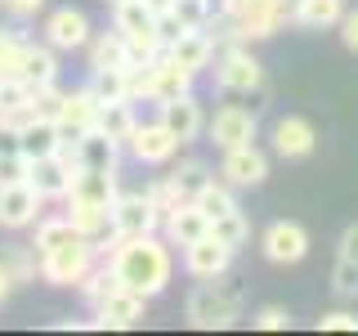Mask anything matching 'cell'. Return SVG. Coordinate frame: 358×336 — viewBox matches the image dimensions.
<instances>
[{"instance_id": "obj_1", "label": "cell", "mask_w": 358, "mask_h": 336, "mask_svg": "<svg viewBox=\"0 0 358 336\" xmlns=\"http://www.w3.org/2000/svg\"><path fill=\"white\" fill-rule=\"evenodd\" d=\"M112 274L126 291H139L143 300L162 296L171 287L175 260H171V242H162L157 233H139V238H112V246H103Z\"/></svg>"}, {"instance_id": "obj_2", "label": "cell", "mask_w": 358, "mask_h": 336, "mask_svg": "<svg viewBox=\"0 0 358 336\" xmlns=\"http://www.w3.org/2000/svg\"><path fill=\"white\" fill-rule=\"evenodd\" d=\"M188 323L201 332H215V328H233L238 323V314H242V291L238 287H224L215 283V278H201V283L188 291Z\"/></svg>"}, {"instance_id": "obj_3", "label": "cell", "mask_w": 358, "mask_h": 336, "mask_svg": "<svg viewBox=\"0 0 358 336\" xmlns=\"http://www.w3.org/2000/svg\"><path fill=\"white\" fill-rule=\"evenodd\" d=\"M90 265H94V242L76 233V238H67L41 255V278L50 287H76L90 274Z\"/></svg>"}, {"instance_id": "obj_4", "label": "cell", "mask_w": 358, "mask_h": 336, "mask_svg": "<svg viewBox=\"0 0 358 336\" xmlns=\"http://www.w3.org/2000/svg\"><path fill=\"white\" fill-rule=\"evenodd\" d=\"M215 81H220V90H229V94H255V90L264 85V67L242 41H233V45H224L220 59H215Z\"/></svg>"}, {"instance_id": "obj_5", "label": "cell", "mask_w": 358, "mask_h": 336, "mask_svg": "<svg viewBox=\"0 0 358 336\" xmlns=\"http://www.w3.org/2000/svg\"><path fill=\"white\" fill-rule=\"evenodd\" d=\"M206 134H210V144H215L220 153L246 148V144H255V112L242 108V104H224L215 117L206 121Z\"/></svg>"}, {"instance_id": "obj_6", "label": "cell", "mask_w": 358, "mask_h": 336, "mask_svg": "<svg viewBox=\"0 0 358 336\" xmlns=\"http://www.w3.org/2000/svg\"><path fill=\"white\" fill-rule=\"evenodd\" d=\"M157 206L148 202V193H117L112 202V238H139V233H157Z\"/></svg>"}, {"instance_id": "obj_7", "label": "cell", "mask_w": 358, "mask_h": 336, "mask_svg": "<svg viewBox=\"0 0 358 336\" xmlns=\"http://www.w3.org/2000/svg\"><path fill=\"white\" fill-rule=\"evenodd\" d=\"M41 206H45V197L27 184V179L0 184V229H9V233L31 229V224L41 220Z\"/></svg>"}, {"instance_id": "obj_8", "label": "cell", "mask_w": 358, "mask_h": 336, "mask_svg": "<svg viewBox=\"0 0 358 336\" xmlns=\"http://www.w3.org/2000/svg\"><path fill=\"white\" fill-rule=\"evenodd\" d=\"M63 153L72 157L76 171H117V162H121V144L112 139L108 130H99V126H90L81 139L67 144Z\"/></svg>"}, {"instance_id": "obj_9", "label": "cell", "mask_w": 358, "mask_h": 336, "mask_svg": "<svg viewBox=\"0 0 358 336\" xmlns=\"http://www.w3.org/2000/svg\"><path fill=\"white\" fill-rule=\"evenodd\" d=\"M260 251H264V260H273V265H300L309 255V233L300 229L296 220H273L260 233Z\"/></svg>"}, {"instance_id": "obj_10", "label": "cell", "mask_w": 358, "mask_h": 336, "mask_svg": "<svg viewBox=\"0 0 358 336\" xmlns=\"http://www.w3.org/2000/svg\"><path fill=\"white\" fill-rule=\"evenodd\" d=\"M99 99L94 90L81 85V90H63V108H59V134H63V148L67 144H76L90 126H99Z\"/></svg>"}, {"instance_id": "obj_11", "label": "cell", "mask_w": 358, "mask_h": 336, "mask_svg": "<svg viewBox=\"0 0 358 336\" xmlns=\"http://www.w3.org/2000/svg\"><path fill=\"white\" fill-rule=\"evenodd\" d=\"M126 148L139 157V162H148V166H166L179 153V139H175V130L157 117V121H139V126L130 130Z\"/></svg>"}, {"instance_id": "obj_12", "label": "cell", "mask_w": 358, "mask_h": 336, "mask_svg": "<svg viewBox=\"0 0 358 336\" xmlns=\"http://www.w3.org/2000/svg\"><path fill=\"white\" fill-rule=\"evenodd\" d=\"M72 171H76L72 157L59 148V153H50V157H31L27 184L36 188L45 202H63V197H67V184H72Z\"/></svg>"}, {"instance_id": "obj_13", "label": "cell", "mask_w": 358, "mask_h": 336, "mask_svg": "<svg viewBox=\"0 0 358 336\" xmlns=\"http://www.w3.org/2000/svg\"><path fill=\"white\" fill-rule=\"evenodd\" d=\"M41 31H45V45H50L54 54L59 50H85V41L94 36V31H90V18L81 14V9H72V5L50 9Z\"/></svg>"}, {"instance_id": "obj_14", "label": "cell", "mask_w": 358, "mask_h": 336, "mask_svg": "<svg viewBox=\"0 0 358 336\" xmlns=\"http://www.w3.org/2000/svg\"><path fill=\"white\" fill-rule=\"evenodd\" d=\"M143 309H148V300L139 296V291H126V287H117L112 296H103L94 305V323L90 328H139L143 323Z\"/></svg>"}, {"instance_id": "obj_15", "label": "cell", "mask_w": 358, "mask_h": 336, "mask_svg": "<svg viewBox=\"0 0 358 336\" xmlns=\"http://www.w3.org/2000/svg\"><path fill=\"white\" fill-rule=\"evenodd\" d=\"M220 175L229 188H255L268 179V157L255 148V144H246V148H229L220 162Z\"/></svg>"}, {"instance_id": "obj_16", "label": "cell", "mask_w": 358, "mask_h": 336, "mask_svg": "<svg viewBox=\"0 0 358 336\" xmlns=\"http://www.w3.org/2000/svg\"><path fill=\"white\" fill-rule=\"evenodd\" d=\"M215 36H210L206 27H188V31H179V36L166 45V59L171 63H179L184 72H201V67H210V59H215Z\"/></svg>"}, {"instance_id": "obj_17", "label": "cell", "mask_w": 358, "mask_h": 336, "mask_svg": "<svg viewBox=\"0 0 358 336\" xmlns=\"http://www.w3.org/2000/svg\"><path fill=\"white\" fill-rule=\"evenodd\" d=\"M229 265H233V246H224L215 233H206V238L184 246V269L193 278H220Z\"/></svg>"}, {"instance_id": "obj_18", "label": "cell", "mask_w": 358, "mask_h": 336, "mask_svg": "<svg viewBox=\"0 0 358 336\" xmlns=\"http://www.w3.org/2000/svg\"><path fill=\"white\" fill-rule=\"evenodd\" d=\"M313 148H318V130H313L305 117H282L273 126V153L278 157H287V162H305Z\"/></svg>"}, {"instance_id": "obj_19", "label": "cell", "mask_w": 358, "mask_h": 336, "mask_svg": "<svg viewBox=\"0 0 358 336\" xmlns=\"http://www.w3.org/2000/svg\"><path fill=\"white\" fill-rule=\"evenodd\" d=\"M157 108H162V121L175 130L179 144H193L197 134L206 130V117H201V104L193 99V90L179 94V99H171V104H157Z\"/></svg>"}, {"instance_id": "obj_20", "label": "cell", "mask_w": 358, "mask_h": 336, "mask_svg": "<svg viewBox=\"0 0 358 336\" xmlns=\"http://www.w3.org/2000/svg\"><path fill=\"white\" fill-rule=\"evenodd\" d=\"M117 171H72V184H67L63 202H99V206H112L117 202Z\"/></svg>"}, {"instance_id": "obj_21", "label": "cell", "mask_w": 358, "mask_h": 336, "mask_svg": "<svg viewBox=\"0 0 358 336\" xmlns=\"http://www.w3.org/2000/svg\"><path fill=\"white\" fill-rule=\"evenodd\" d=\"M162 229H166V242H171V246H188V242H197V238L210 233V220L201 216L193 202H179L175 211L162 216Z\"/></svg>"}, {"instance_id": "obj_22", "label": "cell", "mask_w": 358, "mask_h": 336, "mask_svg": "<svg viewBox=\"0 0 358 336\" xmlns=\"http://www.w3.org/2000/svg\"><path fill=\"white\" fill-rule=\"evenodd\" d=\"M18 148L22 157H50V153H59L63 148V134H59V121H50V117H31V121H22L18 126Z\"/></svg>"}, {"instance_id": "obj_23", "label": "cell", "mask_w": 358, "mask_h": 336, "mask_svg": "<svg viewBox=\"0 0 358 336\" xmlns=\"http://www.w3.org/2000/svg\"><path fill=\"white\" fill-rule=\"evenodd\" d=\"M345 18V0H291V27L322 31V27H341Z\"/></svg>"}, {"instance_id": "obj_24", "label": "cell", "mask_w": 358, "mask_h": 336, "mask_svg": "<svg viewBox=\"0 0 358 336\" xmlns=\"http://www.w3.org/2000/svg\"><path fill=\"white\" fill-rule=\"evenodd\" d=\"M63 216L72 220V229L81 233V238H90L94 246L112 233V206H99V202H67Z\"/></svg>"}, {"instance_id": "obj_25", "label": "cell", "mask_w": 358, "mask_h": 336, "mask_svg": "<svg viewBox=\"0 0 358 336\" xmlns=\"http://www.w3.org/2000/svg\"><path fill=\"white\" fill-rule=\"evenodd\" d=\"M18 81H27L31 90L59 81V59H54L50 45H31V41H27V50H22V63H18Z\"/></svg>"}, {"instance_id": "obj_26", "label": "cell", "mask_w": 358, "mask_h": 336, "mask_svg": "<svg viewBox=\"0 0 358 336\" xmlns=\"http://www.w3.org/2000/svg\"><path fill=\"white\" fill-rule=\"evenodd\" d=\"M112 27L121 36H157V14L143 0H117L112 5Z\"/></svg>"}, {"instance_id": "obj_27", "label": "cell", "mask_w": 358, "mask_h": 336, "mask_svg": "<svg viewBox=\"0 0 358 336\" xmlns=\"http://www.w3.org/2000/svg\"><path fill=\"white\" fill-rule=\"evenodd\" d=\"M85 59H90V72H99V67H126V36L117 27L94 31L85 41Z\"/></svg>"}, {"instance_id": "obj_28", "label": "cell", "mask_w": 358, "mask_h": 336, "mask_svg": "<svg viewBox=\"0 0 358 336\" xmlns=\"http://www.w3.org/2000/svg\"><path fill=\"white\" fill-rule=\"evenodd\" d=\"M134 126H139V117H134L130 99H117V104H103V108H99V130H108L121 148H126V139H130Z\"/></svg>"}, {"instance_id": "obj_29", "label": "cell", "mask_w": 358, "mask_h": 336, "mask_svg": "<svg viewBox=\"0 0 358 336\" xmlns=\"http://www.w3.org/2000/svg\"><path fill=\"white\" fill-rule=\"evenodd\" d=\"M90 90H94L99 104L130 99V72H126V67H99V72H90Z\"/></svg>"}, {"instance_id": "obj_30", "label": "cell", "mask_w": 358, "mask_h": 336, "mask_svg": "<svg viewBox=\"0 0 358 336\" xmlns=\"http://www.w3.org/2000/svg\"><path fill=\"white\" fill-rule=\"evenodd\" d=\"M31 229H36V233H31V251H36V255L54 251V246L67 242V238H76V229H72V220H67V216H41Z\"/></svg>"}, {"instance_id": "obj_31", "label": "cell", "mask_w": 358, "mask_h": 336, "mask_svg": "<svg viewBox=\"0 0 358 336\" xmlns=\"http://www.w3.org/2000/svg\"><path fill=\"white\" fill-rule=\"evenodd\" d=\"M193 206L206 220H220V216H229V211H238V202H233V188L229 184H215V179H210V184L193 197Z\"/></svg>"}, {"instance_id": "obj_32", "label": "cell", "mask_w": 358, "mask_h": 336, "mask_svg": "<svg viewBox=\"0 0 358 336\" xmlns=\"http://www.w3.org/2000/svg\"><path fill=\"white\" fill-rule=\"evenodd\" d=\"M76 287H81V296L90 300V305H99V300L112 296V291H117L121 283H117V274H112V265L103 260V265H90V274H85Z\"/></svg>"}, {"instance_id": "obj_33", "label": "cell", "mask_w": 358, "mask_h": 336, "mask_svg": "<svg viewBox=\"0 0 358 336\" xmlns=\"http://www.w3.org/2000/svg\"><path fill=\"white\" fill-rule=\"evenodd\" d=\"M210 233H215V238H220L224 246H233V251L251 242V224H246V216H242V211H229V216L210 220Z\"/></svg>"}, {"instance_id": "obj_34", "label": "cell", "mask_w": 358, "mask_h": 336, "mask_svg": "<svg viewBox=\"0 0 358 336\" xmlns=\"http://www.w3.org/2000/svg\"><path fill=\"white\" fill-rule=\"evenodd\" d=\"M171 184L179 188V197H184V202H193L201 188L210 184V171L201 162H179V171H171Z\"/></svg>"}, {"instance_id": "obj_35", "label": "cell", "mask_w": 358, "mask_h": 336, "mask_svg": "<svg viewBox=\"0 0 358 336\" xmlns=\"http://www.w3.org/2000/svg\"><path fill=\"white\" fill-rule=\"evenodd\" d=\"M5 269L14 274V283H36V274H41V255L31 251V246H14V251L5 255Z\"/></svg>"}, {"instance_id": "obj_36", "label": "cell", "mask_w": 358, "mask_h": 336, "mask_svg": "<svg viewBox=\"0 0 358 336\" xmlns=\"http://www.w3.org/2000/svg\"><path fill=\"white\" fill-rule=\"evenodd\" d=\"M331 291H336L341 300H358V260H350V255H336Z\"/></svg>"}, {"instance_id": "obj_37", "label": "cell", "mask_w": 358, "mask_h": 336, "mask_svg": "<svg viewBox=\"0 0 358 336\" xmlns=\"http://www.w3.org/2000/svg\"><path fill=\"white\" fill-rule=\"evenodd\" d=\"M22 50H27V36L22 31H0V76H18V63H22Z\"/></svg>"}, {"instance_id": "obj_38", "label": "cell", "mask_w": 358, "mask_h": 336, "mask_svg": "<svg viewBox=\"0 0 358 336\" xmlns=\"http://www.w3.org/2000/svg\"><path fill=\"white\" fill-rule=\"evenodd\" d=\"M171 14L184 22V27H210V0H175Z\"/></svg>"}, {"instance_id": "obj_39", "label": "cell", "mask_w": 358, "mask_h": 336, "mask_svg": "<svg viewBox=\"0 0 358 336\" xmlns=\"http://www.w3.org/2000/svg\"><path fill=\"white\" fill-rule=\"evenodd\" d=\"M143 193H148V202L157 206V216H166V211H175L179 202H184V197H179V188L171 184V175H162L157 184H148V188H143Z\"/></svg>"}, {"instance_id": "obj_40", "label": "cell", "mask_w": 358, "mask_h": 336, "mask_svg": "<svg viewBox=\"0 0 358 336\" xmlns=\"http://www.w3.org/2000/svg\"><path fill=\"white\" fill-rule=\"evenodd\" d=\"M27 157L22 153H0V184H18V179H27Z\"/></svg>"}, {"instance_id": "obj_41", "label": "cell", "mask_w": 358, "mask_h": 336, "mask_svg": "<svg viewBox=\"0 0 358 336\" xmlns=\"http://www.w3.org/2000/svg\"><path fill=\"white\" fill-rule=\"evenodd\" d=\"M318 332H358V314L354 309H331L318 318Z\"/></svg>"}, {"instance_id": "obj_42", "label": "cell", "mask_w": 358, "mask_h": 336, "mask_svg": "<svg viewBox=\"0 0 358 336\" xmlns=\"http://www.w3.org/2000/svg\"><path fill=\"white\" fill-rule=\"evenodd\" d=\"M255 328L260 332H282V328H291V314L282 305H264L260 314H255Z\"/></svg>"}, {"instance_id": "obj_43", "label": "cell", "mask_w": 358, "mask_h": 336, "mask_svg": "<svg viewBox=\"0 0 358 336\" xmlns=\"http://www.w3.org/2000/svg\"><path fill=\"white\" fill-rule=\"evenodd\" d=\"M0 9H5V14L9 18H36L41 14V9H45V0H0Z\"/></svg>"}, {"instance_id": "obj_44", "label": "cell", "mask_w": 358, "mask_h": 336, "mask_svg": "<svg viewBox=\"0 0 358 336\" xmlns=\"http://www.w3.org/2000/svg\"><path fill=\"white\" fill-rule=\"evenodd\" d=\"M341 41H345V50L358 54V9H345V18H341Z\"/></svg>"}, {"instance_id": "obj_45", "label": "cell", "mask_w": 358, "mask_h": 336, "mask_svg": "<svg viewBox=\"0 0 358 336\" xmlns=\"http://www.w3.org/2000/svg\"><path fill=\"white\" fill-rule=\"evenodd\" d=\"M341 255H350V260H358V224H350V229L341 233Z\"/></svg>"}, {"instance_id": "obj_46", "label": "cell", "mask_w": 358, "mask_h": 336, "mask_svg": "<svg viewBox=\"0 0 358 336\" xmlns=\"http://www.w3.org/2000/svg\"><path fill=\"white\" fill-rule=\"evenodd\" d=\"M14 287H18V283H14V274H9L5 260H0V305H5V300L14 296Z\"/></svg>"}, {"instance_id": "obj_47", "label": "cell", "mask_w": 358, "mask_h": 336, "mask_svg": "<svg viewBox=\"0 0 358 336\" xmlns=\"http://www.w3.org/2000/svg\"><path fill=\"white\" fill-rule=\"evenodd\" d=\"M143 5H148V9H152V14H166V9H171V5H175V0H143Z\"/></svg>"}, {"instance_id": "obj_48", "label": "cell", "mask_w": 358, "mask_h": 336, "mask_svg": "<svg viewBox=\"0 0 358 336\" xmlns=\"http://www.w3.org/2000/svg\"><path fill=\"white\" fill-rule=\"evenodd\" d=\"M0 126H5V108H0Z\"/></svg>"}, {"instance_id": "obj_49", "label": "cell", "mask_w": 358, "mask_h": 336, "mask_svg": "<svg viewBox=\"0 0 358 336\" xmlns=\"http://www.w3.org/2000/svg\"><path fill=\"white\" fill-rule=\"evenodd\" d=\"M108 5H117V0H108Z\"/></svg>"}]
</instances>
